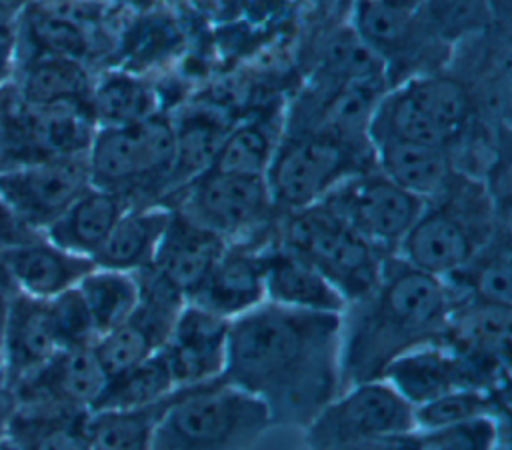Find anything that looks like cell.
<instances>
[{
  "label": "cell",
  "instance_id": "cell-1",
  "mask_svg": "<svg viewBox=\"0 0 512 450\" xmlns=\"http://www.w3.org/2000/svg\"><path fill=\"white\" fill-rule=\"evenodd\" d=\"M222 378L256 396L272 426L304 430L340 392V314L264 300L230 320Z\"/></svg>",
  "mask_w": 512,
  "mask_h": 450
},
{
  "label": "cell",
  "instance_id": "cell-2",
  "mask_svg": "<svg viewBox=\"0 0 512 450\" xmlns=\"http://www.w3.org/2000/svg\"><path fill=\"white\" fill-rule=\"evenodd\" d=\"M448 312L440 276L388 254L376 284L340 312V392L380 378L400 354L436 342Z\"/></svg>",
  "mask_w": 512,
  "mask_h": 450
},
{
  "label": "cell",
  "instance_id": "cell-3",
  "mask_svg": "<svg viewBox=\"0 0 512 450\" xmlns=\"http://www.w3.org/2000/svg\"><path fill=\"white\" fill-rule=\"evenodd\" d=\"M502 224H510V218L496 210L484 182L454 170L446 186L424 202L396 254L444 278L468 262Z\"/></svg>",
  "mask_w": 512,
  "mask_h": 450
},
{
  "label": "cell",
  "instance_id": "cell-4",
  "mask_svg": "<svg viewBox=\"0 0 512 450\" xmlns=\"http://www.w3.org/2000/svg\"><path fill=\"white\" fill-rule=\"evenodd\" d=\"M270 428L268 408L220 376L180 386L158 420L150 450H248Z\"/></svg>",
  "mask_w": 512,
  "mask_h": 450
},
{
  "label": "cell",
  "instance_id": "cell-5",
  "mask_svg": "<svg viewBox=\"0 0 512 450\" xmlns=\"http://www.w3.org/2000/svg\"><path fill=\"white\" fill-rule=\"evenodd\" d=\"M474 120L470 94L450 70H430L392 84L378 100L368 140L398 138L452 150Z\"/></svg>",
  "mask_w": 512,
  "mask_h": 450
},
{
  "label": "cell",
  "instance_id": "cell-6",
  "mask_svg": "<svg viewBox=\"0 0 512 450\" xmlns=\"http://www.w3.org/2000/svg\"><path fill=\"white\" fill-rule=\"evenodd\" d=\"M174 144V122L160 114L132 124L100 126L86 150L90 184L126 196L132 206L158 204L172 168Z\"/></svg>",
  "mask_w": 512,
  "mask_h": 450
},
{
  "label": "cell",
  "instance_id": "cell-7",
  "mask_svg": "<svg viewBox=\"0 0 512 450\" xmlns=\"http://www.w3.org/2000/svg\"><path fill=\"white\" fill-rule=\"evenodd\" d=\"M276 242L310 262L346 302L376 284L386 258L324 200L280 212Z\"/></svg>",
  "mask_w": 512,
  "mask_h": 450
},
{
  "label": "cell",
  "instance_id": "cell-8",
  "mask_svg": "<svg viewBox=\"0 0 512 450\" xmlns=\"http://www.w3.org/2000/svg\"><path fill=\"white\" fill-rule=\"evenodd\" d=\"M160 204L182 212L228 244H268L276 238L280 210L264 176L206 170Z\"/></svg>",
  "mask_w": 512,
  "mask_h": 450
},
{
  "label": "cell",
  "instance_id": "cell-9",
  "mask_svg": "<svg viewBox=\"0 0 512 450\" xmlns=\"http://www.w3.org/2000/svg\"><path fill=\"white\" fill-rule=\"evenodd\" d=\"M372 166L370 146L312 130L282 132L264 178L276 208L290 212L322 200L338 184Z\"/></svg>",
  "mask_w": 512,
  "mask_h": 450
},
{
  "label": "cell",
  "instance_id": "cell-10",
  "mask_svg": "<svg viewBox=\"0 0 512 450\" xmlns=\"http://www.w3.org/2000/svg\"><path fill=\"white\" fill-rule=\"evenodd\" d=\"M414 430L412 406L382 378L338 392L302 430L308 450H346Z\"/></svg>",
  "mask_w": 512,
  "mask_h": 450
},
{
  "label": "cell",
  "instance_id": "cell-11",
  "mask_svg": "<svg viewBox=\"0 0 512 450\" xmlns=\"http://www.w3.org/2000/svg\"><path fill=\"white\" fill-rule=\"evenodd\" d=\"M96 124L86 104L32 106L0 90V168L86 154Z\"/></svg>",
  "mask_w": 512,
  "mask_h": 450
},
{
  "label": "cell",
  "instance_id": "cell-12",
  "mask_svg": "<svg viewBox=\"0 0 512 450\" xmlns=\"http://www.w3.org/2000/svg\"><path fill=\"white\" fill-rule=\"evenodd\" d=\"M322 200L386 256L396 254L426 202L376 166L350 176Z\"/></svg>",
  "mask_w": 512,
  "mask_h": 450
},
{
  "label": "cell",
  "instance_id": "cell-13",
  "mask_svg": "<svg viewBox=\"0 0 512 450\" xmlns=\"http://www.w3.org/2000/svg\"><path fill=\"white\" fill-rule=\"evenodd\" d=\"M140 300L130 316L94 342V352L106 372L114 376L164 348L186 296L152 266L134 272Z\"/></svg>",
  "mask_w": 512,
  "mask_h": 450
},
{
  "label": "cell",
  "instance_id": "cell-14",
  "mask_svg": "<svg viewBox=\"0 0 512 450\" xmlns=\"http://www.w3.org/2000/svg\"><path fill=\"white\" fill-rule=\"evenodd\" d=\"M88 186L86 154L0 168V200L34 232H44Z\"/></svg>",
  "mask_w": 512,
  "mask_h": 450
},
{
  "label": "cell",
  "instance_id": "cell-15",
  "mask_svg": "<svg viewBox=\"0 0 512 450\" xmlns=\"http://www.w3.org/2000/svg\"><path fill=\"white\" fill-rule=\"evenodd\" d=\"M512 304L452 300L438 344L454 352L482 388L510 386Z\"/></svg>",
  "mask_w": 512,
  "mask_h": 450
},
{
  "label": "cell",
  "instance_id": "cell-16",
  "mask_svg": "<svg viewBox=\"0 0 512 450\" xmlns=\"http://www.w3.org/2000/svg\"><path fill=\"white\" fill-rule=\"evenodd\" d=\"M106 378L94 346L64 348L8 390L18 410L78 414L94 408Z\"/></svg>",
  "mask_w": 512,
  "mask_h": 450
},
{
  "label": "cell",
  "instance_id": "cell-17",
  "mask_svg": "<svg viewBox=\"0 0 512 450\" xmlns=\"http://www.w3.org/2000/svg\"><path fill=\"white\" fill-rule=\"evenodd\" d=\"M228 332L230 320L194 302H184L162 348L176 388L204 384L224 374Z\"/></svg>",
  "mask_w": 512,
  "mask_h": 450
},
{
  "label": "cell",
  "instance_id": "cell-18",
  "mask_svg": "<svg viewBox=\"0 0 512 450\" xmlns=\"http://www.w3.org/2000/svg\"><path fill=\"white\" fill-rule=\"evenodd\" d=\"M350 28L384 62L386 76L398 60H422L440 46L424 28L418 8L386 0H352Z\"/></svg>",
  "mask_w": 512,
  "mask_h": 450
},
{
  "label": "cell",
  "instance_id": "cell-19",
  "mask_svg": "<svg viewBox=\"0 0 512 450\" xmlns=\"http://www.w3.org/2000/svg\"><path fill=\"white\" fill-rule=\"evenodd\" d=\"M268 244H228L212 270L186 300L226 320H234L262 304L266 300L264 248Z\"/></svg>",
  "mask_w": 512,
  "mask_h": 450
},
{
  "label": "cell",
  "instance_id": "cell-20",
  "mask_svg": "<svg viewBox=\"0 0 512 450\" xmlns=\"http://www.w3.org/2000/svg\"><path fill=\"white\" fill-rule=\"evenodd\" d=\"M18 292L32 298H54L74 288L92 268V258L72 254L44 234H36L0 252Z\"/></svg>",
  "mask_w": 512,
  "mask_h": 450
},
{
  "label": "cell",
  "instance_id": "cell-21",
  "mask_svg": "<svg viewBox=\"0 0 512 450\" xmlns=\"http://www.w3.org/2000/svg\"><path fill=\"white\" fill-rule=\"evenodd\" d=\"M412 408L456 388H482L470 368L438 342L416 346L394 358L380 376Z\"/></svg>",
  "mask_w": 512,
  "mask_h": 450
},
{
  "label": "cell",
  "instance_id": "cell-22",
  "mask_svg": "<svg viewBox=\"0 0 512 450\" xmlns=\"http://www.w3.org/2000/svg\"><path fill=\"white\" fill-rule=\"evenodd\" d=\"M172 210V208H170ZM228 242L178 210H172L152 268L186 298L200 286Z\"/></svg>",
  "mask_w": 512,
  "mask_h": 450
},
{
  "label": "cell",
  "instance_id": "cell-23",
  "mask_svg": "<svg viewBox=\"0 0 512 450\" xmlns=\"http://www.w3.org/2000/svg\"><path fill=\"white\" fill-rule=\"evenodd\" d=\"M60 350L50 322L48 300L22 292L10 302L0 378L6 388L34 372Z\"/></svg>",
  "mask_w": 512,
  "mask_h": 450
},
{
  "label": "cell",
  "instance_id": "cell-24",
  "mask_svg": "<svg viewBox=\"0 0 512 450\" xmlns=\"http://www.w3.org/2000/svg\"><path fill=\"white\" fill-rule=\"evenodd\" d=\"M264 290L268 302L298 310L340 314L346 306L342 294L310 262L276 238L264 248Z\"/></svg>",
  "mask_w": 512,
  "mask_h": 450
},
{
  "label": "cell",
  "instance_id": "cell-25",
  "mask_svg": "<svg viewBox=\"0 0 512 450\" xmlns=\"http://www.w3.org/2000/svg\"><path fill=\"white\" fill-rule=\"evenodd\" d=\"M130 206L126 196L90 184L42 234L72 254L92 258Z\"/></svg>",
  "mask_w": 512,
  "mask_h": 450
},
{
  "label": "cell",
  "instance_id": "cell-26",
  "mask_svg": "<svg viewBox=\"0 0 512 450\" xmlns=\"http://www.w3.org/2000/svg\"><path fill=\"white\" fill-rule=\"evenodd\" d=\"M92 80L86 64L80 60L56 54H30L18 60L10 86L22 102L32 106H88Z\"/></svg>",
  "mask_w": 512,
  "mask_h": 450
},
{
  "label": "cell",
  "instance_id": "cell-27",
  "mask_svg": "<svg viewBox=\"0 0 512 450\" xmlns=\"http://www.w3.org/2000/svg\"><path fill=\"white\" fill-rule=\"evenodd\" d=\"M370 146L374 166L400 188L422 200L438 194L456 170L452 154L446 148L398 138H374Z\"/></svg>",
  "mask_w": 512,
  "mask_h": 450
},
{
  "label": "cell",
  "instance_id": "cell-28",
  "mask_svg": "<svg viewBox=\"0 0 512 450\" xmlns=\"http://www.w3.org/2000/svg\"><path fill=\"white\" fill-rule=\"evenodd\" d=\"M172 210L164 204L130 206L114 224L98 252L94 266L138 272L152 266Z\"/></svg>",
  "mask_w": 512,
  "mask_h": 450
},
{
  "label": "cell",
  "instance_id": "cell-29",
  "mask_svg": "<svg viewBox=\"0 0 512 450\" xmlns=\"http://www.w3.org/2000/svg\"><path fill=\"white\" fill-rule=\"evenodd\" d=\"M450 302L482 300L512 304V250L510 224H502L490 240L460 268L442 278Z\"/></svg>",
  "mask_w": 512,
  "mask_h": 450
},
{
  "label": "cell",
  "instance_id": "cell-30",
  "mask_svg": "<svg viewBox=\"0 0 512 450\" xmlns=\"http://www.w3.org/2000/svg\"><path fill=\"white\" fill-rule=\"evenodd\" d=\"M178 390L180 386L146 406L90 410L84 418L88 450H150L158 420L174 402Z\"/></svg>",
  "mask_w": 512,
  "mask_h": 450
},
{
  "label": "cell",
  "instance_id": "cell-31",
  "mask_svg": "<svg viewBox=\"0 0 512 450\" xmlns=\"http://www.w3.org/2000/svg\"><path fill=\"white\" fill-rule=\"evenodd\" d=\"M88 110L96 128L140 122L158 114L156 92L136 74L106 72L92 80Z\"/></svg>",
  "mask_w": 512,
  "mask_h": 450
},
{
  "label": "cell",
  "instance_id": "cell-32",
  "mask_svg": "<svg viewBox=\"0 0 512 450\" xmlns=\"http://www.w3.org/2000/svg\"><path fill=\"white\" fill-rule=\"evenodd\" d=\"M284 124L276 118H248L228 128L208 170L242 176H266L282 138Z\"/></svg>",
  "mask_w": 512,
  "mask_h": 450
},
{
  "label": "cell",
  "instance_id": "cell-33",
  "mask_svg": "<svg viewBox=\"0 0 512 450\" xmlns=\"http://www.w3.org/2000/svg\"><path fill=\"white\" fill-rule=\"evenodd\" d=\"M76 288L90 312L96 336L124 322L140 300V286L134 272L94 266Z\"/></svg>",
  "mask_w": 512,
  "mask_h": 450
},
{
  "label": "cell",
  "instance_id": "cell-34",
  "mask_svg": "<svg viewBox=\"0 0 512 450\" xmlns=\"http://www.w3.org/2000/svg\"><path fill=\"white\" fill-rule=\"evenodd\" d=\"M510 410V386L456 388L412 408L414 430L440 428L482 416H500Z\"/></svg>",
  "mask_w": 512,
  "mask_h": 450
},
{
  "label": "cell",
  "instance_id": "cell-35",
  "mask_svg": "<svg viewBox=\"0 0 512 450\" xmlns=\"http://www.w3.org/2000/svg\"><path fill=\"white\" fill-rule=\"evenodd\" d=\"M508 414L482 416L460 424L412 430L400 440L406 450H504L510 448Z\"/></svg>",
  "mask_w": 512,
  "mask_h": 450
},
{
  "label": "cell",
  "instance_id": "cell-36",
  "mask_svg": "<svg viewBox=\"0 0 512 450\" xmlns=\"http://www.w3.org/2000/svg\"><path fill=\"white\" fill-rule=\"evenodd\" d=\"M174 130H176L174 160H172L166 190L160 202L166 196L190 184L194 178H198L212 166L216 152L228 132L226 126L216 124L208 118H192L188 122L174 124Z\"/></svg>",
  "mask_w": 512,
  "mask_h": 450
},
{
  "label": "cell",
  "instance_id": "cell-37",
  "mask_svg": "<svg viewBox=\"0 0 512 450\" xmlns=\"http://www.w3.org/2000/svg\"><path fill=\"white\" fill-rule=\"evenodd\" d=\"M176 388L166 358L160 352L140 364L106 378L104 390L92 410L134 408L162 400Z\"/></svg>",
  "mask_w": 512,
  "mask_h": 450
},
{
  "label": "cell",
  "instance_id": "cell-38",
  "mask_svg": "<svg viewBox=\"0 0 512 450\" xmlns=\"http://www.w3.org/2000/svg\"><path fill=\"white\" fill-rule=\"evenodd\" d=\"M48 312L60 350L94 346L98 336L90 312L76 286L54 298H48Z\"/></svg>",
  "mask_w": 512,
  "mask_h": 450
},
{
  "label": "cell",
  "instance_id": "cell-39",
  "mask_svg": "<svg viewBox=\"0 0 512 450\" xmlns=\"http://www.w3.org/2000/svg\"><path fill=\"white\" fill-rule=\"evenodd\" d=\"M20 56V8L0 2V90L16 74Z\"/></svg>",
  "mask_w": 512,
  "mask_h": 450
},
{
  "label": "cell",
  "instance_id": "cell-40",
  "mask_svg": "<svg viewBox=\"0 0 512 450\" xmlns=\"http://www.w3.org/2000/svg\"><path fill=\"white\" fill-rule=\"evenodd\" d=\"M36 234H42V232H34L30 228H26L24 224H20L16 220V216L0 200V252L18 242H24V240L36 236Z\"/></svg>",
  "mask_w": 512,
  "mask_h": 450
},
{
  "label": "cell",
  "instance_id": "cell-41",
  "mask_svg": "<svg viewBox=\"0 0 512 450\" xmlns=\"http://www.w3.org/2000/svg\"><path fill=\"white\" fill-rule=\"evenodd\" d=\"M16 286L0 258V372H2V356H4V332H6V320H8V308L12 298L16 296Z\"/></svg>",
  "mask_w": 512,
  "mask_h": 450
},
{
  "label": "cell",
  "instance_id": "cell-42",
  "mask_svg": "<svg viewBox=\"0 0 512 450\" xmlns=\"http://www.w3.org/2000/svg\"><path fill=\"white\" fill-rule=\"evenodd\" d=\"M190 2L198 10V14L216 22H226L234 18L236 12L240 10V0H190Z\"/></svg>",
  "mask_w": 512,
  "mask_h": 450
},
{
  "label": "cell",
  "instance_id": "cell-43",
  "mask_svg": "<svg viewBox=\"0 0 512 450\" xmlns=\"http://www.w3.org/2000/svg\"><path fill=\"white\" fill-rule=\"evenodd\" d=\"M12 396H10V390L4 386L2 378H0V442H2V436L6 432V424L10 420V414H12Z\"/></svg>",
  "mask_w": 512,
  "mask_h": 450
},
{
  "label": "cell",
  "instance_id": "cell-44",
  "mask_svg": "<svg viewBox=\"0 0 512 450\" xmlns=\"http://www.w3.org/2000/svg\"><path fill=\"white\" fill-rule=\"evenodd\" d=\"M346 450H406L400 436H392V438H384V440H374V442H364Z\"/></svg>",
  "mask_w": 512,
  "mask_h": 450
},
{
  "label": "cell",
  "instance_id": "cell-45",
  "mask_svg": "<svg viewBox=\"0 0 512 450\" xmlns=\"http://www.w3.org/2000/svg\"><path fill=\"white\" fill-rule=\"evenodd\" d=\"M386 2H394V4H400V6H410V8H416L422 0H386Z\"/></svg>",
  "mask_w": 512,
  "mask_h": 450
},
{
  "label": "cell",
  "instance_id": "cell-46",
  "mask_svg": "<svg viewBox=\"0 0 512 450\" xmlns=\"http://www.w3.org/2000/svg\"><path fill=\"white\" fill-rule=\"evenodd\" d=\"M0 2H4V4H10V6H14V8H22L26 2H30V0H0Z\"/></svg>",
  "mask_w": 512,
  "mask_h": 450
}]
</instances>
